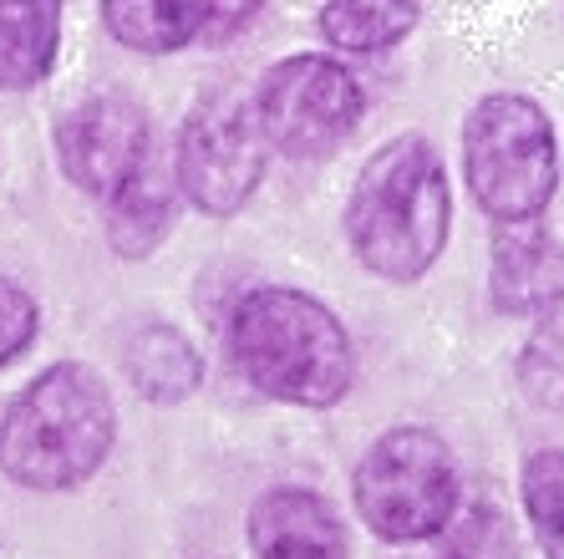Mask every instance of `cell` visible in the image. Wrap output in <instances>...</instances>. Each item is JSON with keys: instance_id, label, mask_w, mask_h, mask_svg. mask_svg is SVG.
<instances>
[{"instance_id": "obj_1", "label": "cell", "mask_w": 564, "mask_h": 559, "mask_svg": "<svg viewBox=\"0 0 564 559\" xmlns=\"http://www.w3.org/2000/svg\"><path fill=\"white\" fill-rule=\"evenodd\" d=\"M346 245L377 280L412 286L443 260L453 229L447 163L422 132H402L361 163L346 194Z\"/></svg>"}, {"instance_id": "obj_2", "label": "cell", "mask_w": 564, "mask_h": 559, "mask_svg": "<svg viewBox=\"0 0 564 559\" xmlns=\"http://www.w3.org/2000/svg\"><path fill=\"white\" fill-rule=\"evenodd\" d=\"M118 442V402L97 366L52 362L0 412V473L26 494L82 488Z\"/></svg>"}, {"instance_id": "obj_3", "label": "cell", "mask_w": 564, "mask_h": 559, "mask_svg": "<svg viewBox=\"0 0 564 559\" xmlns=\"http://www.w3.org/2000/svg\"><path fill=\"white\" fill-rule=\"evenodd\" d=\"M229 356L270 402L321 412L356 387V346L341 315L295 286H254L235 300Z\"/></svg>"}, {"instance_id": "obj_4", "label": "cell", "mask_w": 564, "mask_h": 559, "mask_svg": "<svg viewBox=\"0 0 564 559\" xmlns=\"http://www.w3.org/2000/svg\"><path fill=\"white\" fill-rule=\"evenodd\" d=\"M463 183L488 219L534 224L560 194V138L529 92H488L463 118Z\"/></svg>"}, {"instance_id": "obj_5", "label": "cell", "mask_w": 564, "mask_h": 559, "mask_svg": "<svg viewBox=\"0 0 564 559\" xmlns=\"http://www.w3.org/2000/svg\"><path fill=\"white\" fill-rule=\"evenodd\" d=\"M351 498L377 539H437L458 514V458L443 432L422 422L387 428L356 463Z\"/></svg>"}, {"instance_id": "obj_6", "label": "cell", "mask_w": 564, "mask_h": 559, "mask_svg": "<svg viewBox=\"0 0 564 559\" xmlns=\"http://www.w3.org/2000/svg\"><path fill=\"white\" fill-rule=\"evenodd\" d=\"M264 148L285 158H326L356 132L367 92L346 62L326 52H295L260 77L250 97Z\"/></svg>"}, {"instance_id": "obj_7", "label": "cell", "mask_w": 564, "mask_h": 559, "mask_svg": "<svg viewBox=\"0 0 564 559\" xmlns=\"http://www.w3.org/2000/svg\"><path fill=\"white\" fill-rule=\"evenodd\" d=\"M264 163H270V148L260 138L250 97L219 87L188 107L173 143V179L198 214L209 219L239 214L260 189Z\"/></svg>"}, {"instance_id": "obj_8", "label": "cell", "mask_w": 564, "mask_h": 559, "mask_svg": "<svg viewBox=\"0 0 564 559\" xmlns=\"http://www.w3.org/2000/svg\"><path fill=\"white\" fill-rule=\"evenodd\" d=\"M148 148H153V128L143 103H132L128 92H93L77 107H66L56 122V163L66 183H77L82 194L102 204L138 173Z\"/></svg>"}, {"instance_id": "obj_9", "label": "cell", "mask_w": 564, "mask_h": 559, "mask_svg": "<svg viewBox=\"0 0 564 559\" xmlns=\"http://www.w3.org/2000/svg\"><path fill=\"white\" fill-rule=\"evenodd\" d=\"M488 300L503 315H544L564 305V235L544 219L499 229L488 255Z\"/></svg>"}, {"instance_id": "obj_10", "label": "cell", "mask_w": 564, "mask_h": 559, "mask_svg": "<svg viewBox=\"0 0 564 559\" xmlns=\"http://www.w3.org/2000/svg\"><path fill=\"white\" fill-rule=\"evenodd\" d=\"M245 529H250L254 559H351L336 508L301 483L264 488Z\"/></svg>"}, {"instance_id": "obj_11", "label": "cell", "mask_w": 564, "mask_h": 559, "mask_svg": "<svg viewBox=\"0 0 564 559\" xmlns=\"http://www.w3.org/2000/svg\"><path fill=\"white\" fill-rule=\"evenodd\" d=\"M178 198L184 194H178V179H173V153H163V148L153 143L148 158L138 163V173L102 204L107 208V249L128 265L148 260V255L169 239Z\"/></svg>"}, {"instance_id": "obj_12", "label": "cell", "mask_w": 564, "mask_h": 559, "mask_svg": "<svg viewBox=\"0 0 564 559\" xmlns=\"http://www.w3.org/2000/svg\"><path fill=\"white\" fill-rule=\"evenodd\" d=\"M122 377L143 402L173 407L204 387V352L169 321L132 325L122 341Z\"/></svg>"}, {"instance_id": "obj_13", "label": "cell", "mask_w": 564, "mask_h": 559, "mask_svg": "<svg viewBox=\"0 0 564 559\" xmlns=\"http://www.w3.org/2000/svg\"><path fill=\"white\" fill-rule=\"evenodd\" d=\"M62 52V6L0 0V92H31L52 77Z\"/></svg>"}, {"instance_id": "obj_14", "label": "cell", "mask_w": 564, "mask_h": 559, "mask_svg": "<svg viewBox=\"0 0 564 559\" xmlns=\"http://www.w3.org/2000/svg\"><path fill=\"white\" fill-rule=\"evenodd\" d=\"M209 0H102L107 36L143 56H169L204 41Z\"/></svg>"}, {"instance_id": "obj_15", "label": "cell", "mask_w": 564, "mask_h": 559, "mask_svg": "<svg viewBox=\"0 0 564 559\" xmlns=\"http://www.w3.org/2000/svg\"><path fill=\"white\" fill-rule=\"evenodd\" d=\"M417 6H397V0H336L321 6V36L330 46H341L351 56L392 52L397 41H408L417 31Z\"/></svg>"}, {"instance_id": "obj_16", "label": "cell", "mask_w": 564, "mask_h": 559, "mask_svg": "<svg viewBox=\"0 0 564 559\" xmlns=\"http://www.w3.org/2000/svg\"><path fill=\"white\" fill-rule=\"evenodd\" d=\"M519 498L529 514V534L544 559H564V448H539L524 458Z\"/></svg>"}, {"instance_id": "obj_17", "label": "cell", "mask_w": 564, "mask_h": 559, "mask_svg": "<svg viewBox=\"0 0 564 559\" xmlns=\"http://www.w3.org/2000/svg\"><path fill=\"white\" fill-rule=\"evenodd\" d=\"M443 559H519V534H513V519L503 514L499 498H468L458 504L453 524L443 534Z\"/></svg>"}, {"instance_id": "obj_18", "label": "cell", "mask_w": 564, "mask_h": 559, "mask_svg": "<svg viewBox=\"0 0 564 559\" xmlns=\"http://www.w3.org/2000/svg\"><path fill=\"white\" fill-rule=\"evenodd\" d=\"M41 331V305L21 280L0 275V372L15 362V356L31 352V341Z\"/></svg>"}]
</instances>
